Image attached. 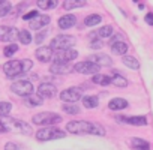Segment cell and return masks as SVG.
I'll use <instances>...</instances> for the list:
<instances>
[{"mask_svg": "<svg viewBox=\"0 0 153 150\" xmlns=\"http://www.w3.org/2000/svg\"><path fill=\"white\" fill-rule=\"evenodd\" d=\"M66 131L72 132L75 135H84V134H90V135H99L104 137L105 135V128L99 123H90L86 120H72L66 125Z\"/></svg>", "mask_w": 153, "mask_h": 150, "instance_id": "obj_1", "label": "cell"}, {"mask_svg": "<svg viewBox=\"0 0 153 150\" xmlns=\"http://www.w3.org/2000/svg\"><path fill=\"white\" fill-rule=\"evenodd\" d=\"M33 68V62L29 59H20V60H9L3 65V72L6 77L9 78H15L20 75L27 74L30 69Z\"/></svg>", "mask_w": 153, "mask_h": 150, "instance_id": "obj_2", "label": "cell"}, {"mask_svg": "<svg viewBox=\"0 0 153 150\" xmlns=\"http://www.w3.org/2000/svg\"><path fill=\"white\" fill-rule=\"evenodd\" d=\"M0 122L3 123L8 132H18V134H26V135H30L33 132L29 123H26L24 120L15 119V117H3Z\"/></svg>", "mask_w": 153, "mask_h": 150, "instance_id": "obj_3", "label": "cell"}, {"mask_svg": "<svg viewBox=\"0 0 153 150\" xmlns=\"http://www.w3.org/2000/svg\"><path fill=\"white\" fill-rule=\"evenodd\" d=\"M65 137H66V132L62 131L60 128H56V126H47V128H42V129L36 131V140L38 141L60 140V138H65Z\"/></svg>", "mask_w": 153, "mask_h": 150, "instance_id": "obj_4", "label": "cell"}, {"mask_svg": "<svg viewBox=\"0 0 153 150\" xmlns=\"http://www.w3.org/2000/svg\"><path fill=\"white\" fill-rule=\"evenodd\" d=\"M76 44V39L71 35H59L56 38L51 39L50 42V48L53 51H62V50H69Z\"/></svg>", "mask_w": 153, "mask_h": 150, "instance_id": "obj_5", "label": "cell"}, {"mask_svg": "<svg viewBox=\"0 0 153 150\" xmlns=\"http://www.w3.org/2000/svg\"><path fill=\"white\" fill-rule=\"evenodd\" d=\"M33 123L35 125H41V126H44V128H47V126H54V125H57V123H60L62 122V117H60V114H57V113H38V114H35L33 116Z\"/></svg>", "mask_w": 153, "mask_h": 150, "instance_id": "obj_6", "label": "cell"}, {"mask_svg": "<svg viewBox=\"0 0 153 150\" xmlns=\"http://www.w3.org/2000/svg\"><path fill=\"white\" fill-rule=\"evenodd\" d=\"M11 92L18 95V96L26 98V96L33 93V84L29 80H20V81H17L11 86Z\"/></svg>", "mask_w": 153, "mask_h": 150, "instance_id": "obj_7", "label": "cell"}, {"mask_svg": "<svg viewBox=\"0 0 153 150\" xmlns=\"http://www.w3.org/2000/svg\"><path fill=\"white\" fill-rule=\"evenodd\" d=\"M99 66L95 65L90 60H84V62H78L74 65V71L78 72V74H84V75H96L99 74Z\"/></svg>", "mask_w": 153, "mask_h": 150, "instance_id": "obj_8", "label": "cell"}, {"mask_svg": "<svg viewBox=\"0 0 153 150\" xmlns=\"http://www.w3.org/2000/svg\"><path fill=\"white\" fill-rule=\"evenodd\" d=\"M83 96V90L80 87H71L63 92H60V99L66 104H75L76 101H80Z\"/></svg>", "mask_w": 153, "mask_h": 150, "instance_id": "obj_9", "label": "cell"}, {"mask_svg": "<svg viewBox=\"0 0 153 150\" xmlns=\"http://www.w3.org/2000/svg\"><path fill=\"white\" fill-rule=\"evenodd\" d=\"M78 57V53L74 48H69V50H62V51H56L54 53V62L56 63H71L72 60H75Z\"/></svg>", "mask_w": 153, "mask_h": 150, "instance_id": "obj_10", "label": "cell"}, {"mask_svg": "<svg viewBox=\"0 0 153 150\" xmlns=\"http://www.w3.org/2000/svg\"><path fill=\"white\" fill-rule=\"evenodd\" d=\"M20 30L12 26H0V42H12L18 39Z\"/></svg>", "mask_w": 153, "mask_h": 150, "instance_id": "obj_11", "label": "cell"}, {"mask_svg": "<svg viewBox=\"0 0 153 150\" xmlns=\"http://www.w3.org/2000/svg\"><path fill=\"white\" fill-rule=\"evenodd\" d=\"M38 95L41 98H54L57 95V87L50 83H42L38 87Z\"/></svg>", "mask_w": 153, "mask_h": 150, "instance_id": "obj_12", "label": "cell"}, {"mask_svg": "<svg viewBox=\"0 0 153 150\" xmlns=\"http://www.w3.org/2000/svg\"><path fill=\"white\" fill-rule=\"evenodd\" d=\"M35 54H36V59L42 63H47L54 57V51L50 47H39V48H36Z\"/></svg>", "mask_w": 153, "mask_h": 150, "instance_id": "obj_13", "label": "cell"}, {"mask_svg": "<svg viewBox=\"0 0 153 150\" xmlns=\"http://www.w3.org/2000/svg\"><path fill=\"white\" fill-rule=\"evenodd\" d=\"M50 71L53 74H56V75H66V74H69V72L74 71V66L71 63H56L54 62L50 66Z\"/></svg>", "mask_w": 153, "mask_h": 150, "instance_id": "obj_14", "label": "cell"}, {"mask_svg": "<svg viewBox=\"0 0 153 150\" xmlns=\"http://www.w3.org/2000/svg\"><path fill=\"white\" fill-rule=\"evenodd\" d=\"M48 24H50V17L44 15V14H39L36 18H33L30 21V29L32 30H41V29H44Z\"/></svg>", "mask_w": 153, "mask_h": 150, "instance_id": "obj_15", "label": "cell"}, {"mask_svg": "<svg viewBox=\"0 0 153 150\" xmlns=\"http://www.w3.org/2000/svg\"><path fill=\"white\" fill-rule=\"evenodd\" d=\"M111 35H113V27H111V26H102V27H99L96 32L90 33V38H92V39H99V41H102V39L111 38Z\"/></svg>", "mask_w": 153, "mask_h": 150, "instance_id": "obj_16", "label": "cell"}, {"mask_svg": "<svg viewBox=\"0 0 153 150\" xmlns=\"http://www.w3.org/2000/svg\"><path fill=\"white\" fill-rule=\"evenodd\" d=\"M75 23H76V18H75V15H72V14H66V15L60 17V18H59V21H57L59 27H60V29H63V30H68V29L74 27V26H75Z\"/></svg>", "mask_w": 153, "mask_h": 150, "instance_id": "obj_17", "label": "cell"}, {"mask_svg": "<svg viewBox=\"0 0 153 150\" xmlns=\"http://www.w3.org/2000/svg\"><path fill=\"white\" fill-rule=\"evenodd\" d=\"M89 60L93 62L95 65H98L99 68H101V66H111V65H113L111 57L107 56V54H93V56L89 57Z\"/></svg>", "mask_w": 153, "mask_h": 150, "instance_id": "obj_18", "label": "cell"}, {"mask_svg": "<svg viewBox=\"0 0 153 150\" xmlns=\"http://www.w3.org/2000/svg\"><path fill=\"white\" fill-rule=\"evenodd\" d=\"M119 122H125L134 126H146L147 125V119L144 116H132V117H117Z\"/></svg>", "mask_w": 153, "mask_h": 150, "instance_id": "obj_19", "label": "cell"}, {"mask_svg": "<svg viewBox=\"0 0 153 150\" xmlns=\"http://www.w3.org/2000/svg\"><path fill=\"white\" fill-rule=\"evenodd\" d=\"M128 50H129V47H128V44L123 42V41H119V42L111 44V53L116 54V56H126Z\"/></svg>", "mask_w": 153, "mask_h": 150, "instance_id": "obj_20", "label": "cell"}, {"mask_svg": "<svg viewBox=\"0 0 153 150\" xmlns=\"http://www.w3.org/2000/svg\"><path fill=\"white\" fill-rule=\"evenodd\" d=\"M108 108H110L111 111H120V110H125V108H128V101L123 99V98H114V99L110 101Z\"/></svg>", "mask_w": 153, "mask_h": 150, "instance_id": "obj_21", "label": "cell"}, {"mask_svg": "<svg viewBox=\"0 0 153 150\" xmlns=\"http://www.w3.org/2000/svg\"><path fill=\"white\" fill-rule=\"evenodd\" d=\"M86 2L84 0H65L63 2V9L65 11H72L76 8H84Z\"/></svg>", "mask_w": 153, "mask_h": 150, "instance_id": "obj_22", "label": "cell"}, {"mask_svg": "<svg viewBox=\"0 0 153 150\" xmlns=\"http://www.w3.org/2000/svg\"><path fill=\"white\" fill-rule=\"evenodd\" d=\"M131 147L134 150H150V144L146 140H141V138H132L131 140Z\"/></svg>", "mask_w": 153, "mask_h": 150, "instance_id": "obj_23", "label": "cell"}, {"mask_svg": "<svg viewBox=\"0 0 153 150\" xmlns=\"http://www.w3.org/2000/svg\"><path fill=\"white\" fill-rule=\"evenodd\" d=\"M111 84H114L116 87H126L128 80L125 77H122L120 74H117V71H114V74L111 75Z\"/></svg>", "mask_w": 153, "mask_h": 150, "instance_id": "obj_24", "label": "cell"}, {"mask_svg": "<svg viewBox=\"0 0 153 150\" xmlns=\"http://www.w3.org/2000/svg\"><path fill=\"white\" fill-rule=\"evenodd\" d=\"M92 81L95 84H99V86H108V84H111V77L104 75V74H96V75H93Z\"/></svg>", "mask_w": 153, "mask_h": 150, "instance_id": "obj_25", "label": "cell"}, {"mask_svg": "<svg viewBox=\"0 0 153 150\" xmlns=\"http://www.w3.org/2000/svg\"><path fill=\"white\" fill-rule=\"evenodd\" d=\"M24 101H26V102H27V105H30V107H38V105H42L44 98H41V96H39V95H36V93H32V95L26 96V98H24Z\"/></svg>", "mask_w": 153, "mask_h": 150, "instance_id": "obj_26", "label": "cell"}, {"mask_svg": "<svg viewBox=\"0 0 153 150\" xmlns=\"http://www.w3.org/2000/svg\"><path fill=\"white\" fill-rule=\"evenodd\" d=\"M83 105H84V108H96L99 105V99H98V96H93V95L84 96L83 98Z\"/></svg>", "mask_w": 153, "mask_h": 150, "instance_id": "obj_27", "label": "cell"}, {"mask_svg": "<svg viewBox=\"0 0 153 150\" xmlns=\"http://www.w3.org/2000/svg\"><path fill=\"white\" fill-rule=\"evenodd\" d=\"M36 6L39 9H44V11H48V9H53L57 6V0H38Z\"/></svg>", "mask_w": 153, "mask_h": 150, "instance_id": "obj_28", "label": "cell"}, {"mask_svg": "<svg viewBox=\"0 0 153 150\" xmlns=\"http://www.w3.org/2000/svg\"><path fill=\"white\" fill-rule=\"evenodd\" d=\"M122 62H123L125 66H128V68H131V69H138V68H140V62H138L135 57H132V56H123Z\"/></svg>", "mask_w": 153, "mask_h": 150, "instance_id": "obj_29", "label": "cell"}, {"mask_svg": "<svg viewBox=\"0 0 153 150\" xmlns=\"http://www.w3.org/2000/svg\"><path fill=\"white\" fill-rule=\"evenodd\" d=\"M101 21H102V17H101V15H98V14H92V15L86 17L84 24H86L87 27H95V26L99 24Z\"/></svg>", "mask_w": 153, "mask_h": 150, "instance_id": "obj_30", "label": "cell"}, {"mask_svg": "<svg viewBox=\"0 0 153 150\" xmlns=\"http://www.w3.org/2000/svg\"><path fill=\"white\" fill-rule=\"evenodd\" d=\"M11 11H12V3L8 2V0H2V2H0V18L9 15Z\"/></svg>", "mask_w": 153, "mask_h": 150, "instance_id": "obj_31", "label": "cell"}, {"mask_svg": "<svg viewBox=\"0 0 153 150\" xmlns=\"http://www.w3.org/2000/svg\"><path fill=\"white\" fill-rule=\"evenodd\" d=\"M18 41H20L23 45H29L33 39H32V35H30L29 30H20V33H18Z\"/></svg>", "mask_w": 153, "mask_h": 150, "instance_id": "obj_32", "label": "cell"}, {"mask_svg": "<svg viewBox=\"0 0 153 150\" xmlns=\"http://www.w3.org/2000/svg\"><path fill=\"white\" fill-rule=\"evenodd\" d=\"M11 110H12V104H9V102H0V119L8 117Z\"/></svg>", "mask_w": 153, "mask_h": 150, "instance_id": "obj_33", "label": "cell"}, {"mask_svg": "<svg viewBox=\"0 0 153 150\" xmlns=\"http://www.w3.org/2000/svg\"><path fill=\"white\" fill-rule=\"evenodd\" d=\"M62 110H63L66 114H78V113L81 111L75 104H65V105L62 107Z\"/></svg>", "mask_w": 153, "mask_h": 150, "instance_id": "obj_34", "label": "cell"}, {"mask_svg": "<svg viewBox=\"0 0 153 150\" xmlns=\"http://www.w3.org/2000/svg\"><path fill=\"white\" fill-rule=\"evenodd\" d=\"M17 51H18V45L17 44H11V45H8L3 50V54H5V57H12Z\"/></svg>", "mask_w": 153, "mask_h": 150, "instance_id": "obj_35", "label": "cell"}, {"mask_svg": "<svg viewBox=\"0 0 153 150\" xmlns=\"http://www.w3.org/2000/svg\"><path fill=\"white\" fill-rule=\"evenodd\" d=\"M38 15H39V14H38L36 11H30L29 14H24V15H23V20H29V21H32V20L36 18Z\"/></svg>", "mask_w": 153, "mask_h": 150, "instance_id": "obj_36", "label": "cell"}, {"mask_svg": "<svg viewBox=\"0 0 153 150\" xmlns=\"http://www.w3.org/2000/svg\"><path fill=\"white\" fill-rule=\"evenodd\" d=\"M45 36H47V32H39V33H36L35 42H36V44H41V42L45 39Z\"/></svg>", "mask_w": 153, "mask_h": 150, "instance_id": "obj_37", "label": "cell"}, {"mask_svg": "<svg viewBox=\"0 0 153 150\" xmlns=\"http://www.w3.org/2000/svg\"><path fill=\"white\" fill-rule=\"evenodd\" d=\"M102 45H104V42L99 41V39H93L92 41V48L93 50H99V48H102Z\"/></svg>", "mask_w": 153, "mask_h": 150, "instance_id": "obj_38", "label": "cell"}, {"mask_svg": "<svg viewBox=\"0 0 153 150\" xmlns=\"http://www.w3.org/2000/svg\"><path fill=\"white\" fill-rule=\"evenodd\" d=\"M5 150H20V147H18V144H15V143L9 141V143H6Z\"/></svg>", "mask_w": 153, "mask_h": 150, "instance_id": "obj_39", "label": "cell"}, {"mask_svg": "<svg viewBox=\"0 0 153 150\" xmlns=\"http://www.w3.org/2000/svg\"><path fill=\"white\" fill-rule=\"evenodd\" d=\"M144 20H146V23H147V24L153 26V14H147V15L144 17Z\"/></svg>", "mask_w": 153, "mask_h": 150, "instance_id": "obj_40", "label": "cell"}, {"mask_svg": "<svg viewBox=\"0 0 153 150\" xmlns=\"http://www.w3.org/2000/svg\"><path fill=\"white\" fill-rule=\"evenodd\" d=\"M8 131H6V128L3 126V123L2 122H0V134H6Z\"/></svg>", "mask_w": 153, "mask_h": 150, "instance_id": "obj_41", "label": "cell"}]
</instances>
